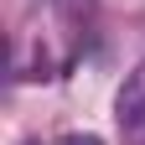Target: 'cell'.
Listing matches in <instances>:
<instances>
[{
  "mask_svg": "<svg viewBox=\"0 0 145 145\" xmlns=\"http://www.w3.org/2000/svg\"><path fill=\"white\" fill-rule=\"evenodd\" d=\"M57 145H104V140H99L93 130H72V135H62Z\"/></svg>",
  "mask_w": 145,
  "mask_h": 145,
  "instance_id": "3957f363",
  "label": "cell"
},
{
  "mask_svg": "<svg viewBox=\"0 0 145 145\" xmlns=\"http://www.w3.org/2000/svg\"><path fill=\"white\" fill-rule=\"evenodd\" d=\"M114 109H119V124H135V119L145 114V62L124 72V88H119Z\"/></svg>",
  "mask_w": 145,
  "mask_h": 145,
  "instance_id": "6da1fadb",
  "label": "cell"
},
{
  "mask_svg": "<svg viewBox=\"0 0 145 145\" xmlns=\"http://www.w3.org/2000/svg\"><path fill=\"white\" fill-rule=\"evenodd\" d=\"M52 5H57V16L67 26H83L88 16H93V0H52Z\"/></svg>",
  "mask_w": 145,
  "mask_h": 145,
  "instance_id": "7a4b0ae2",
  "label": "cell"
},
{
  "mask_svg": "<svg viewBox=\"0 0 145 145\" xmlns=\"http://www.w3.org/2000/svg\"><path fill=\"white\" fill-rule=\"evenodd\" d=\"M124 135H130V140H135V145H145V114H140V119H135V124H124Z\"/></svg>",
  "mask_w": 145,
  "mask_h": 145,
  "instance_id": "277c9868",
  "label": "cell"
}]
</instances>
